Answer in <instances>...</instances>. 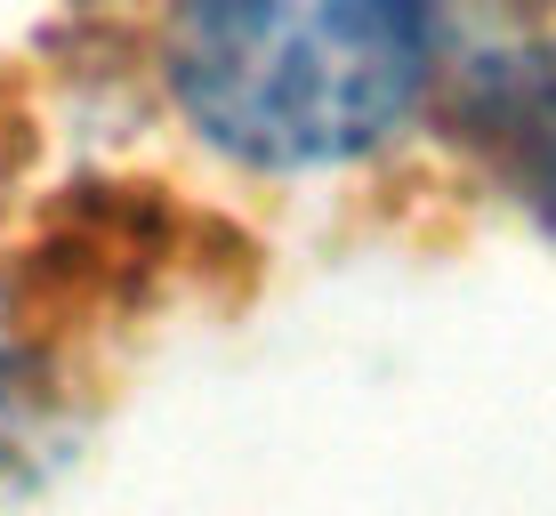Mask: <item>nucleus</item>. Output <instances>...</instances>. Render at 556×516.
<instances>
[{
    "instance_id": "nucleus-1",
    "label": "nucleus",
    "mask_w": 556,
    "mask_h": 516,
    "mask_svg": "<svg viewBox=\"0 0 556 516\" xmlns=\"http://www.w3.org/2000/svg\"><path fill=\"white\" fill-rule=\"evenodd\" d=\"M178 113L242 169H339L428 105V0H169Z\"/></svg>"
},
{
    "instance_id": "nucleus-2",
    "label": "nucleus",
    "mask_w": 556,
    "mask_h": 516,
    "mask_svg": "<svg viewBox=\"0 0 556 516\" xmlns=\"http://www.w3.org/2000/svg\"><path fill=\"white\" fill-rule=\"evenodd\" d=\"M444 138L556 235V41L476 49L428 73Z\"/></svg>"
},
{
    "instance_id": "nucleus-3",
    "label": "nucleus",
    "mask_w": 556,
    "mask_h": 516,
    "mask_svg": "<svg viewBox=\"0 0 556 516\" xmlns=\"http://www.w3.org/2000/svg\"><path fill=\"white\" fill-rule=\"evenodd\" d=\"M49 452V395L16 355H0V484L16 476V461Z\"/></svg>"
}]
</instances>
